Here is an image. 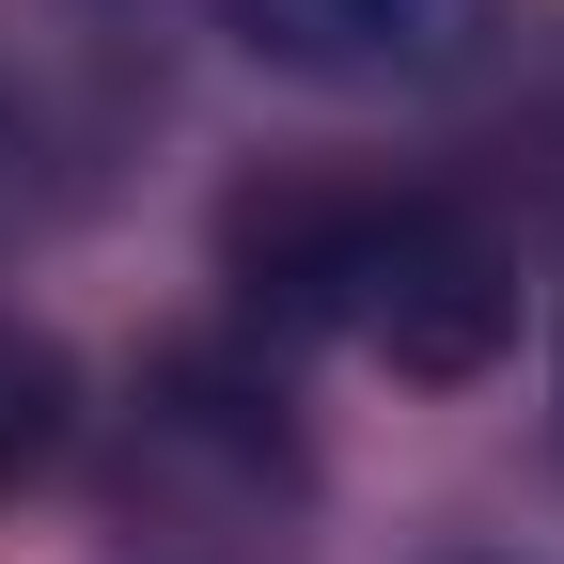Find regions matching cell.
Wrapping results in <instances>:
<instances>
[{"label":"cell","mask_w":564,"mask_h":564,"mask_svg":"<svg viewBox=\"0 0 564 564\" xmlns=\"http://www.w3.org/2000/svg\"><path fill=\"white\" fill-rule=\"evenodd\" d=\"M236 32L299 79H345V95H392V79H440L470 47V0H236Z\"/></svg>","instance_id":"obj_2"},{"label":"cell","mask_w":564,"mask_h":564,"mask_svg":"<svg viewBox=\"0 0 564 564\" xmlns=\"http://www.w3.org/2000/svg\"><path fill=\"white\" fill-rule=\"evenodd\" d=\"M236 267L267 314H299L329 345H377L392 377H470L518 329V282L455 204L423 188H282L236 220Z\"/></svg>","instance_id":"obj_1"},{"label":"cell","mask_w":564,"mask_h":564,"mask_svg":"<svg viewBox=\"0 0 564 564\" xmlns=\"http://www.w3.org/2000/svg\"><path fill=\"white\" fill-rule=\"evenodd\" d=\"M63 440H79V377H63L47 329H0V486H32Z\"/></svg>","instance_id":"obj_3"},{"label":"cell","mask_w":564,"mask_h":564,"mask_svg":"<svg viewBox=\"0 0 564 564\" xmlns=\"http://www.w3.org/2000/svg\"><path fill=\"white\" fill-rule=\"evenodd\" d=\"M0 173H17V110H0Z\"/></svg>","instance_id":"obj_4"}]
</instances>
